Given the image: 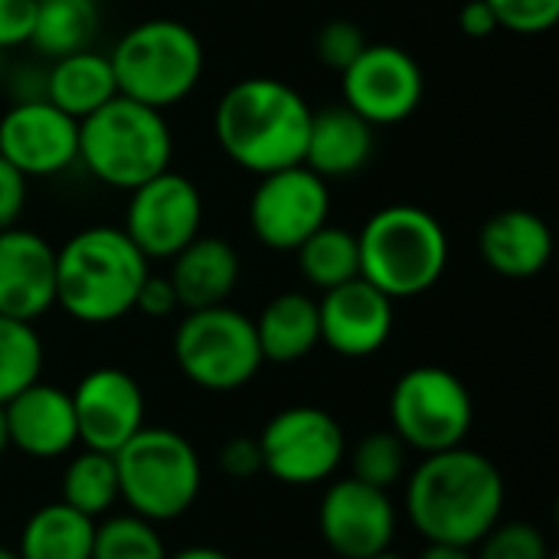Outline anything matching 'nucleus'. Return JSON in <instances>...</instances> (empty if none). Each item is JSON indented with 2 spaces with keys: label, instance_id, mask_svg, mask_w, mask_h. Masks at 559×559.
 <instances>
[{
  "label": "nucleus",
  "instance_id": "obj_34",
  "mask_svg": "<svg viewBox=\"0 0 559 559\" xmlns=\"http://www.w3.org/2000/svg\"><path fill=\"white\" fill-rule=\"evenodd\" d=\"M501 29L521 36L550 33L559 20V0H488Z\"/></svg>",
  "mask_w": 559,
  "mask_h": 559
},
{
  "label": "nucleus",
  "instance_id": "obj_5",
  "mask_svg": "<svg viewBox=\"0 0 559 559\" xmlns=\"http://www.w3.org/2000/svg\"><path fill=\"white\" fill-rule=\"evenodd\" d=\"M174 131L164 111L115 95L79 121V164L105 187L131 193L170 170Z\"/></svg>",
  "mask_w": 559,
  "mask_h": 559
},
{
  "label": "nucleus",
  "instance_id": "obj_9",
  "mask_svg": "<svg viewBox=\"0 0 559 559\" xmlns=\"http://www.w3.org/2000/svg\"><path fill=\"white\" fill-rule=\"evenodd\" d=\"M475 423L468 386L445 367H413L390 393V429L413 452L436 455L465 445Z\"/></svg>",
  "mask_w": 559,
  "mask_h": 559
},
{
  "label": "nucleus",
  "instance_id": "obj_45",
  "mask_svg": "<svg viewBox=\"0 0 559 559\" xmlns=\"http://www.w3.org/2000/svg\"><path fill=\"white\" fill-rule=\"evenodd\" d=\"M0 66H3V52H0Z\"/></svg>",
  "mask_w": 559,
  "mask_h": 559
},
{
  "label": "nucleus",
  "instance_id": "obj_33",
  "mask_svg": "<svg viewBox=\"0 0 559 559\" xmlns=\"http://www.w3.org/2000/svg\"><path fill=\"white\" fill-rule=\"evenodd\" d=\"M367 43L370 39L364 36V29L354 20H328L314 36V52L328 69L344 72L367 49Z\"/></svg>",
  "mask_w": 559,
  "mask_h": 559
},
{
  "label": "nucleus",
  "instance_id": "obj_21",
  "mask_svg": "<svg viewBox=\"0 0 559 559\" xmlns=\"http://www.w3.org/2000/svg\"><path fill=\"white\" fill-rule=\"evenodd\" d=\"M373 147H377V128L341 102L311 111L301 164L324 180L350 177L370 164Z\"/></svg>",
  "mask_w": 559,
  "mask_h": 559
},
{
  "label": "nucleus",
  "instance_id": "obj_18",
  "mask_svg": "<svg viewBox=\"0 0 559 559\" xmlns=\"http://www.w3.org/2000/svg\"><path fill=\"white\" fill-rule=\"evenodd\" d=\"M56 308V249L33 229H0V314L36 324Z\"/></svg>",
  "mask_w": 559,
  "mask_h": 559
},
{
  "label": "nucleus",
  "instance_id": "obj_10",
  "mask_svg": "<svg viewBox=\"0 0 559 559\" xmlns=\"http://www.w3.org/2000/svg\"><path fill=\"white\" fill-rule=\"evenodd\" d=\"M255 439L262 452V472L295 488L328 481L347 455V436L341 423L318 406H288L275 413Z\"/></svg>",
  "mask_w": 559,
  "mask_h": 559
},
{
  "label": "nucleus",
  "instance_id": "obj_35",
  "mask_svg": "<svg viewBox=\"0 0 559 559\" xmlns=\"http://www.w3.org/2000/svg\"><path fill=\"white\" fill-rule=\"evenodd\" d=\"M36 20V0H0V52L29 43Z\"/></svg>",
  "mask_w": 559,
  "mask_h": 559
},
{
  "label": "nucleus",
  "instance_id": "obj_29",
  "mask_svg": "<svg viewBox=\"0 0 559 559\" xmlns=\"http://www.w3.org/2000/svg\"><path fill=\"white\" fill-rule=\"evenodd\" d=\"M43 373V341L29 321L0 314V406L33 386Z\"/></svg>",
  "mask_w": 559,
  "mask_h": 559
},
{
  "label": "nucleus",
  "instance_id": "obj_2",
  "mask_svg": "<svg viewBox=\"0 0 559 559\" xmlns=\"http://www.w3.org/2000/svg\"><path fill=\"white\" fill-rule=\"evenodd\" d=\"M308 124L311 105L305 95L272 75H252L229 85L213 111L219 151L255 177L301 164Z\"/></svg>",
  "mask_w": 559,
  "mask_h": 559
},
{
  "label": "nucleus",
  "instance_id": "obj_42",
  "mask_svg": "<svg viewBox=\"0 0 559 559\" xmlns=\"http://www.w3.org/2000/svg\"><path fill=\"white\" fill-rule=\"evenodd\" d=\"M10 449V436H7V413H3V406H0V455Z\"/></svg>",
  "mask_w": 559,
  "mask_h": 559
},
{
  "label": "nucleus",
  "instance_id": "obj_13",
  "mask_svg": "<svg viewBox=\"0 0 559 559\" xmlns=\"http://www.w3.org/2000/svg\"><path fill=\"white\" fill-rule=\"evenodd\" d=\"M426 95L423 66L393 43H367V49L341 72V98L373 128L406 121Z\"/></svg>",
  "mask_w": 559,
  "mask_h": 559
},
{
  "label": "nucleus",
  "instance_id": "obj_16",
  "mask_svg": "<svg viewBox=\"0 0 559 559\" xmlns=\"http://www.w3.org/2000/svg\"><path fill=\"white\" fill-rule=\"evenodd\" d=\"M69 396L79 442L92 452L115 455L144 426V390L118 367L88 370Z\"/></svg>",
  "mask_w": 559,
  "mask_h": 559
},
{
  "label": "nucleus",
  "instance_id": "obj_44",
  "mask_svg": "<svg viewBox=\"0 0 559 559\" xmlns=\"http://www.w3.org/2000/svg\"><path fill=\"white\" fill-rule=\"evenodd\" d=\"M0 559H20V554L10 550V547H0Z\"/></svg>",
  "mask_w": 559,
  "mask_h": 559
},
{
  "label": "nucleus",
  "instance_id": "obj_28",
  "mask_svg": "<svg viewBox=\"0 0 559 559\" xmlns=\"http://www.w3.org/2000/svg\"><path fill=\"white\" fill-rule=\"evenodd\" d=\"M115 501H118L115 455L85 449L79 459L69 462L62 475V504L95 521V518H105Z\"/></svg>",
  "mask_w": 559,
  "mask_h": 559
},
{
  "label": "nucleus",
  "instance_id": "obj_40",
  "mask_svg": "<svg viewBox=\"0 0 559 559\" xmlns=\"http://www.w3.org/2000/svg\"><path fill=\"white\" fill-rule=\"evenodd\" d=\"M419 559H475L472 547H452V544H429Z\"/></svg>",
  "mask_w": 559,
  "mask_h": 559
},
{
  "label": "nucleus",
  "instance_id": "obj_22",
  "mask_svg": "<svg viewBox=\"0 0 559 559\" xmlns=\"http://www.w3.org/2000/svg\"><path fill=\"white\" fill-rule=\"evenodd\" d=\"M239 252L219 236H197L170 259V285L183 311L226 305L239 285Z\"/></svg>",
  "mask_w": 559,
  "mask_h": 559
},
{
  "label": "nucleus",
  "instance_id": "obj_19",
  "mask_svg": "<svg viewBox=\"0 0 559 559\" xmlns=\"http://www.w3.org/2000/svg\"><path fill=\"white\" fill-rule=\"evenodd\" d=\"M3 413L10 445L29 459H59L79 442L72 396L43 380L3 403Z\"/></svg>",
  "mask_w": 559,
  "mask_h": 559
},
{
  "label": "nucleus",
  "instance_id": "obj_24",
  "mask_svg": "<svg viewBox=\"0 0 559 559\" xmlns=\"http://www.w3.org/2000/svg\"><path fill=\"white\" fill-rule=\"evenodd\" d=\"M252 324L262 360L272 364H298L321 344L318 301L305 292L275 295Z\"/></svg>",
  "mask_w": 559,
  "mask_h": 559
},
{
  "label": "nucleus",
  "instance_id": "obj_3",
  "mask_svg": "<svg viewBox=\"0 0 559 559\" xmlns=\"http://www.w3.org/2000/svg\"><path fill=\"white\" fill-rule=\"evenodd\" d=\"M151 262L121 226H85L56 249V305L79 324H111L134 311Z\"/></svg>",
  "mask_w": 559,
  "mask_h": 559
},
{
  "label": "nucleus",
  "instance_id": "obj_27",
  "mask_svg": "<svg viewBox=\"0 0 559 559\" xmlns=\"http://www.w3.org/2000/svg\"><path fill=\"white\" fill-rule=\"evenodd\" d=\"M298 269L308 285L328 292L360 275V252H357V233L344 226L324 223L318 233H311L298 249Z\"/></svg>",
  "mask_w": 559,
  "mask_h": 559
},
{
  "label": "nucleus",
  "instance_id": "obj_23",
  "mask_svg": "<svg viewBox=\"0 0 559 559\" xmlns=\"http://www.w3.org/2000/svg\"><path fill=\"white\" fill-rule=\"evenodd\" d=\"M115 95H118V82H115L108 52L82 49V52L62 56L43 75V98L75 121L88 118L92 111L108 105Z\"/></svg>",
  "mask_w": 559,
  "mask_h": 559
},
{
  "label": "nucleus",
  "instance_id": "obj_26",
  "mask_svg": "<svg viewBox=\"0 0 559 559\" xmlns=\"http://www.w3.org/2000/svg\"><path fill=\"white\" fill-rule=\"evenodd\" d=\"M95 521L56 501L39 508L20 534V559H92Z\"/></svg>",
  "mask_w": 559,
  "mask_h": 559
},
{
  "label": "nucleus",
  "instance_id": "obj_32",
  "mask_svg": "<svg viewBox=\"0 0 559 559\" xmlns=\"http://www.w3.org/2000/svg\"><path fill=\"white\" fill-rule=\"evenodd\" d=\"M481 554L475 559H554L557 554L550 550L547 537L540 527L527 521H511V524H495L481 540Z\"/></svg>",
  "mask_w": 559,
  "mask_h": 559
},
{
  "label": "nucleus",
  "instance_id": "obj_41",
  "mask_svg": "<svg viewBox=\"0 0 559 559\" xmlns=\"http://www.w3.org/2000/svg\"><path fill=\"white\" fill-rule=\"evenodd\" d=\"M167 559H233L229 554L216 550V547H187L180 554H167Z\"/></svg>",
  "mask_w": 559,
  "mask_h": 559
},
{
  "label": "nucleus",
  "instance_id": "obj_43",
  "mask_svg": "<svg viewBox=\"0 0 559 559\" xmlns=\"http://www.w3.org/2000/svg\"><path fill=\"white\" fill-rule=\"evenodd\" d=\"M370 559H406V557H400V554H393V550H380V554H373Z\"/></svg>",
  "mask_w": 559,
  "mask_h": 559
},
{
  "label": "nucleus",
  "instance_id": "obj_30",
  "mask_svg": "<svg viewBox=\"0 0 559 559\" xmlns=\"http://www.w3.org/2000/svg\"><path fill=\"white\" fill-rule=\"evenodd\" d=\"M92 559H167L157 527L138 514H118L95 524Z\"/></svg>",
  "mask_w": 559,
  "mask_h": 559
},
{
  "label": "nucleus",
  "instance_id": "obj_1",
  "mask_svg": "<svg viewBox=\"0 0 559 559\" xmlns=\"http://www.w3.org/2000/svg\"><path fill=\"white\" fill-rule=\"evenodd\" d=\"M504 478L498 465L465 445L426 455L406 481V514L429 544L478 547L501 521Z\"/></svg>",
  "mask_w": 559,
  "mask_h": 559
},
{
  "label": "nucleus",
  "instance_id": "obj_38",
  "mask_svg": "<svg viewBox=\"0 0 559 559\" xmlns=\"http://www.w3.org/2000/svg\"><path fill=\"white\" fill-rule=\"evenodd\" d=\"M177 308H180V301H177V292H174L170 278L147 272V278H144L141 292H138V301H134V311H141L147 318H167Z\"/></svg>",
  "mask_w": 559,
  "mask_h": 559
},
{
  "label": "nucleus",
  "instance_id": "obj_11",
  "mask_svg": "<svg viewBox=\"0 0 559 559\" xmlns=\"http://www.w3.org/2000/svg\"><path fill=\"white\" fill-rule=\"evenodd\" d=\"M328 219L331 187L305 164L259 177L249 200V229L272 252H295Z\"/></svg>",
  "mask_w": 559,
  "mask_h": 559
},
{
  "label": "nucleus",
  "instance_id": "obj_6",
  "mask_svg": "<svg viewBox=\"0 0 559 559\" xmlns=\"http://www.w3.org/2000/svg\"><path fill=\"white\" fill-rule=\"evenodd\" d=\"M118 95L167 111L180 105L203 79L206 52L193 26L170 16L134 23L108 52Z\"/></svg>",
  "mask_w": 559,
  "mask_h": 559
},
{
  "label": "nucleus",
  "instance_id": "obj_46",
  "mask_svg": "<svg viewBox=\"0 0 559 559\" xmlns=\"http://www.w3.org/2000/svg\"><path fill=\"white\" fill-rule=\"evenodd\" d=\"M92 3H102V0H92Z\"/></svg>",
  "mask_w": 559,
  "mask_h": 559
},
{
  "label": "nucleus",
  "instance_id": "obj_17",
  "mask_svg": "<svg viewBox=\"0 0 559 559\" xmlns=\"http://www.w3.org/2000/svg\"><path fill=\"white\" fill-rule=\"evenodd\" d=\"M318 321L321 344H328L337 357L364 360L383 350L393 334V298L357 275L321 295Z\"/></svg>",
  "mask_w": 559,
  "mask_h": 559
},
{
  "label": "nucleus",
  "instance_id": "obj_37",
  "mask_svg": "<svg viewBox=\"0 0 559 559\" xmlns=\"http://www.w3.org/2000/svg\"><path fill=\"white\" fill-rule=\"evenodd\" d=\"M26 210V177L0 157V229L20 223Z\"/></svg>",
  "mask_w": 559,
  "mask_h": 559
},
{
  "label": "nucleus",
  "instance_id": "obj_8",
  "mask_svg": "<svg viewBox=\"0 0 559 559\" xmlns=\"http://www.w3.org/2000/svg\"><path fill=\"white\" fill-rule=\"evenodd\" d=\"M174 360L193 386L210 393L249 386L265 364L252 318L229 305L187 311L174 334Z\"/></svg>",
  "mask_w": 559,
  "mask_h": 559
},
{
  "label": "nucleus",
  "instance_id": "obj_36",
  "mask_svg": "<svg viewBox=\"0 0 559 559\" xmlns=\"http://www.w3.org/2000/svg\"><path fill=\"white\" fill-rule=\"evenodd\" d=\"M219 468L236 478V481H246V478H255L262 472V452H259V439H246V436H236L229 439L223 449H219Z\"/></svg>",
  "mask_w": 559,
  "mask_h": 559
},
{
  "label": "nucleus",
  "instance_id": "obj_39",
  "mask_svg": "<svg viewBox=\"0 0 559 559\" xmlns=\"http://www.w3.org/2000/svg\"><path fill=\"white\" fill-rule=\"evenodd\" d=\"M459 26L472 39H488L491 33L501 29V23H498V16H495L488 0H465L462 10H459Z\"/></svg>",
  "mask_w": 559,
  "mask_h": 559
},
{
  "label": "nucleus",
  "instance_id": "obj_14",
  "mask_svg": "<svg viewBox=\"0 0 559 559\" xmlns=\"http://www.w3.org/2000/svg\"><path fill=\"white\" fill-rule=\"evenodd\" d=\"M0 157L26 180L79 164V121L46 98H20L0 115Z\"/></svg>",
  "mask_w": 559,
  "mask_h": 559
},
{
  "label": "nucleus",
  "instance_id": "obj_20",
  "mask_svg": "<svg viewBox=\"0 0 559 559\" xmlns=\"http://www.w3.org/2000/svg\"><path fill=\"white\" fill-rule=\"evenodd\" d=\"M478 252L501 278H534L554 259V233L534 210H498L478 229Z\"/></svg>",
  "mask_w": 559,
  "mask_h": 559
},
{
  "label": "nucleus",
  "instance_id": "obj_7",
  "mask_svg": "<svg viewBox=\"0 0 559 559\" xmlns=\"http://www.w3.org/2000/svg\"><path fill=\"white\" fill-rule=\"evenodd\" d=\"M118 501L131 514L160 524L183 518L203 488V465L187 436L174 429L141 426L118 452Z\"/></svg>",
  "mask_w": 559,
  "mask_h": 559
},
{
  "label": "nucleus",
  "instance_id": "obj_4",
  "mask_svg": "<svg viewBox=\"0 0 559 559\" xmlns=\"http://www.w3.org/2000/svg\"><path fill=\"white\" fill-rule=\"evenodd\" d=\"M360 278L386 298H419L449 269V236L442 223L413 203L377 210L357 233Z\"/></svg>",
  "mask_w": 559,
  "mask_h": 559
},
{
  "label": "nucleus",
  "instance_id": "obj_15",
  "mask_svg": "<svg viewBox=\"0 0 559 559\" xmlns=\"http://www.w3.org/2000/svg\"><path fill=\"white\" fill-rule=\"evenodd\" d=\"M318 531L337 559H370L390 550L396 537V508L390 491L357 478L334 481L321 498Z\"/></svg>",
  "mask_w": 559,
  "mask_h": 559
},
{
  "label": "nucleus",
  "instance_id": "obj_12",
  "mask_svg": "<svg viewBox=\"0 0 559 559\" xmlns=\"http://www.w3.org/2000/svg\"><path fill=\"white\" fill-rule=\"evenodd\" d=\"M203 193L177 170H164L128 193L124 236L147 262H167L200 236Z\"/></svg>",
  "mask_w": 559,
  "mask_h": 559
},
{
  "label": "nucleus",
  "instance_id": "obj_31",
  "mask_svg": "<svg viewBox=\"0 0 559 559\" xmlns=\"http://www.w3.org/2000/svg\"><path fill=\"white\" fill-rule=\"evenodd\" d=\"M406 455H409V449L400 442V436L393 429L370 432L357 442V449L350 455V462H354L350 478L373 485L380 491H390L406 475Z\"/></svg>",
  "mask_w": 559,
  "mask_h": 559
},
{
  "label": "nucleus",
  "instance_id": "obj_25",
  "mask_svg": "<svg viewBox=\"0 0 559 559\" xmlns=\"http://www.w3.org/2000/svg\"><path fill=\"white\" fill-rule=\"evenodd\" d=\"M102 26L98 3L92 0H36V20L29 43L33 52L56 62L62 56L92 49Z\"/></svg>",
  "mask_w": 559,
  "mask_h": 559
}]
</instances>
